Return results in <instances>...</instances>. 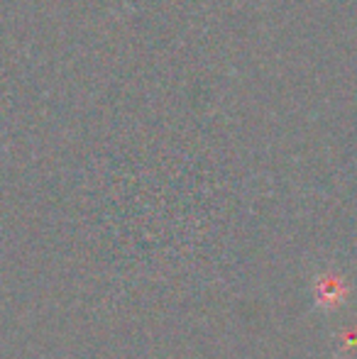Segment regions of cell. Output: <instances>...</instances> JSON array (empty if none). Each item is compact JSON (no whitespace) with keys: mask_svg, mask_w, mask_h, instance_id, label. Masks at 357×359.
Instances as JSON below:
<instances>
[{"mask_svg":"<svg viewBox=\"0 0 357 359\" xmlns=\"http://www.w3.org/2000/svg\"><path fill=\"white\" fill-rule=\"evenodd\" d=\"M345 293H348V286H345L343 279L338 276H323L316 284V306L318 308H335L345 301Z\"/></svg>","mask_w":357,"mask_h":359,"instance_id":"6da1fadb","label":"cell"}]
</instances>
